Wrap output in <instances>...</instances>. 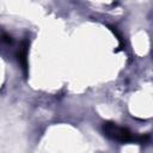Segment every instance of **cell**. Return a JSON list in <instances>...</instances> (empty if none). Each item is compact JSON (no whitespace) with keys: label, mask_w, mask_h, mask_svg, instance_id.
Instances as JSON below:
<instances>
[{"label":"cell","mask_w":153,"mask_h":153,"mask_svg":"<svg viewBox=\"0 0 153 153\" xmlns=\"http://www.w3.org/2000/svg\"><path fill=\"white\" fill-rule=\"evenodd\" d=\"M103 131L111 140H115V141L122 142V143H127V142L143 143L148 140V135H146V136L145 135H136L131 130H129L128 128L121 127L114 122H104Z\"/></svg>","instance_id":"6da1fadb"},{"label":"cell","mask_w":153,"mask_h":153,"mask_svg":"<svg viewBox=\"0 0 153 153\" xmlns=\"http://www.w3.org/2000/svg\"><path fill=\"white\" fill-rule=\"evenodd\" d=\"M27 41H23L20 44V48L18 50V61L19 63L23 66V69L26 73V67H27V62H26V55H27Z\"/></svg>","instance_id":"7a4b0ae2"}]
</instances>
